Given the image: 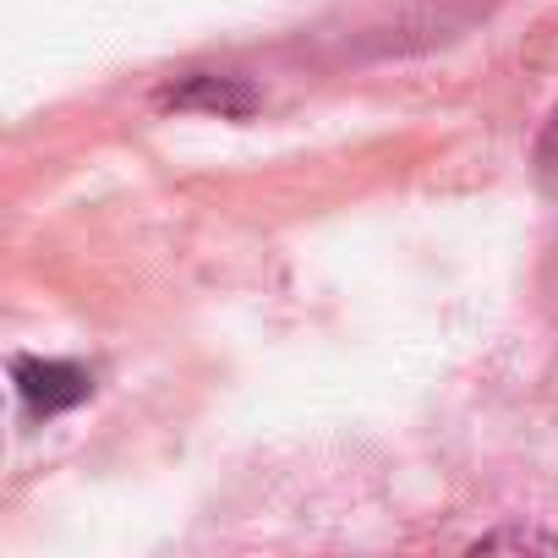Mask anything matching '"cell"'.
Wrapping results in <instances>:
<instances>
[{"instance_id": "6da1fadb", "label": "cell", "mask_w": 558, "mask_h": 558, "mask_svg": "<svg viewBox=\"0 0 558 558\" xmlns=\"http://www.w3.org/2000/svg\"><path fill=\"white\" fill-rule=\"evenodd\" d=\"M12 384L28 416H61L72 405H83L94 395V373L77 362H45V356H17L12 362Z\"/></svg>"}, {"instance_id": "3957f363", "label": "cell", "mask_w": 558, "mask_h": 558, "mask_svg": "<svg viewBox=\"0 0 558 558\" xmlns=\"http://www.w3.org/2000/svg\"><path fill=\"white\" fill-rule=\"evenodd\" d=\"M476 547H553V553H558V536H536V531H493V536H476Z\"/></svg>"}, {"instance_id": "277c9868", "label": "cell", "mask_w": 558, "mask_h": 558, "mask_svg": "<svg viewBox=\"0 0 558 558\" xmlns=\"http://www.w3.org/2000/svg\"><path fill=\"white\" fill-rule=\"evenodd\" d=\"M536 159H542L547 170H558V105H553V116H547V132H542V148H536Z\"/></svg>"}, {"instance_id": "7a4b0ae2", "label": "cell", "mask_w": 558, "mask_h": 558, "mask_svg": "<svg viewBox=\"0 0 558 558\" xmlns=\"http://www.w3.org/2000/svg\"><path fill=\"white\" fill-rule=\"evenodd\" d=\"M175 99H181V105H197V99H203V105H214V110H235V116L252 105V94H246V88H235L230 77H225V83H214V77H192Z\"/></svg>"}]
</instances>
